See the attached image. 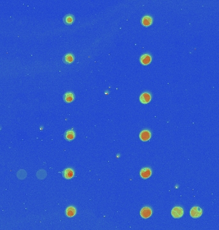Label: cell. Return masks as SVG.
Segmentation results:
<instances>
[{
    "mask_svg": "<svg viewBox=\"0 0 219 230\" xmlns=\"http://www.w3.org/2000/svg\"><path fill=\"white\" fill-rule=\"evenodd\" d=\"M141 22L143 26H149L153 23V18L149 15H145L142 17Z\"/></svg>",
    "mask_w": 219,
    "mask_h": 230,
    "instance_id": "9c48e42d",
    "label": "cell"
},
{
    "mask_svg": "<svg viewBox=\"0 0 219 230\" xmlns=\"http://www.w3.org/2000/svg\"><path fill=\"white\" fill-rule=\"evenodd\" d=\"M203 214V210L198 206H194L190 210V215L193 218H198Z\"/></svg>",
    "mask_w": 219,
    "mask_h": 230,
    "instance_id": "7a4b0ae2",
    "label": "cell"
},
{
    "mask_svg": "<svg viewBox=\"0 0 219 230\" xmlns=\"http://www.w3.org/2000/svg\"><path fill=\"white\" fill-rule=\"evenodd\" d=\"M151 100V95L149 92H144L140 96V101L143 104H146Z\"/></svg>",
    "mask_w": 219,
    "mask_h": 230,
    "instance_id": "3957f363",
    "label": "cell"
},
{
    "mask_svg": "<svg viewBox=\"0 0 219 230\" xmlns=\"http://www.w3.org/2000/svg\"><path fill=\"white\" fill-rule=\"evenodd\" d=\"M39 171L41 172V174H40V173H39V172H37V173H36V176H37V177L41 179V176H42V179L44 178L45 177H46V174H44V175H43V173H44L45 172H46L44 170H41V171Z\"/></svg>",
    "mask_w": 219,
    "mask_h": 230,
    "instance_id": "2e32d148",
    "label": "cell"
},
{
    "mask_svg": "<svg viewBox=\"0 0 219 230\" xmlns=\"http://www.w3.org/2000/svg\"><path fill=\"white\" fill-rule=\"evenodd\" d=\"M62 175L66 179L69 180V179H71L74 176V171L71 168H67L63 171Z\"/></svg>",
    "mask_w": 219,
    "mask_h": 230,
    "instance_id": "ba28073f",
    "label": "cell"
},
{
    "mask_svg": "<svg viewBox=\"0 0 219 230\" xmlns=\"http://www.w3.org/2000/svg\"><path fill=\"white\" fill-rule=\"evenodd\" d=\"M183 214H184L183 209L180 206H176L174 208H173L172 211H171V215H172L174 218L176 219L181 217L183 215Z\"/></svg>",
    "mask_w": 219,
    "mask_h": 230,
    "instance_id": "6da1fadb",
    "label": "cell"
},
{
    "mask_svg": "<svg viewBox=\"0 0 219 230\" xmlns=\"http://www.w3.org/2000/svg\"><path fill=\"white\" fill-rule=\"evenodd\" d=\"M75 132L72 130H68L64 133V137L67 141H72L75 138Z\"/></svg>",
    "mask_w": 219,
    "mask_h": 230,
    "instance_id": "30bf717a",
    "label": "cell"
},
{
    "mask_svg": "<svg viewBox=\"0 0 219 230\" xmlns=\"http://www.w3.org/2000/svg\"><path fill=\"white\" fill-rule=\"evenodd\" d=\"M140 215L144 219H148L152 215V210L149 207H144L140 210Z\"/></svg>",
    "mask_w": 219,
    "mask_h": 230,
    "instance_id": "277c9868",
    "label": "cell"
},
{
    "mask_svg": "<svg viewBox=\"0 0 219 230\" xmlns=\"http://www.w3.org/2000/svg\"><path fill=\"white\" fill-rule=\"evenodd\" d=\"M74 100V95L71 91H68L64 95V100L67 103L72 102Z\"/></svg>",
    "mask_w": 219,
    "mask_h": 230,
    "instance_id": "8fae6325",
    "label": "cell"
},
{
    "mask_svg": "<svg viewBox=\"0 0 219 230\" xmlns=\"http://www.w3.org/2000/svg\"><path fill=\"white\" fill-rule=\"evenodd\" d=\"M64 22L66 24L70 25L74 21V17L73 16L72 14H67L65 17H64Z\"/></svg>",
    "mask_w": 219,
    "mask_h": 230,
    "instance_id": "5bb4252c",
    "label": "cell"
},
{
    "mask_svg": "<svg viewBox=\"0 0 219 230\" xmlns=\"http://www.w3.org/2000/svg\"><path fill=\"white\" fill-rule=\"evenodd\" d=\"M76 214V209L74 206H69L67 207L66 210V214L68 217H72Z\"/></svg>",
    "mask_w": 219,
    "mask_h": 230,
    "instance_id": "7c38bea8",
    "label": "cell"
},
{
    "mask_svg": "<svg viewBox=\"0 0 219 230\" xmlns=\"http://www.w3.org/2000/svg\"><path fill=\"white\" fill-rule=\"evenodd\" d=\"M74 60V56L71 53H67L63 58V61L66 64L72 63Z\"/></svg>",
    "mask_w": 219,
    "mask_h": 230,
    "instance_id": "4fadbf2b",
    "label": "cell"
},
{
    "mask_svg": "<svg viewBox=\"0 0 219 230\" xmlns=\"http://www.w3.org/2000/svg\"><path fill=\"white\" fill-rule=\"evenodd\" d=\"M151 174H152V171H151V169L149 167L142 168L140 172V176L144 179H147L149 178L151 176Z\"/></svg>",
    "mask_w": 219,
    "mask_h": 230,
    "instance_id": "8992f818",
    "label": "cell"
},
{
    "mask_svg": "<svg viewBox=\"0 0 219 230\" xmlns=\"http://www.w3.org/2000/svg\"><path fill=\"white\" fill-rule=\"evenodd\" d=\"M151 133L149 130H144L140 134V139L142 141H147L151 139Z\"/></svg>",
    "mask_w": 219,
    "mask_h": 230,
    "instance_id": "52a82bcc",
    "label": "cell"
},
{
    "mask_svg": "<svg viewBox=\"0 0 219 230\" xmlns=\"http://www.w3.org/2000/svg\"><path fill=\"white\" fill-rule=\"evenodd\" d=\"M26 173V171H25L24 170L19 171V172L18 173V174H17V175H18V177L19 179H24L26 176V174H24V175H23V173Z\"/></svg>",
    "mask_w": 219,
    "mask_h": 230,
    "instance_id": "9a60e30c",
    "label": "cell"
},
{
    "mask_svg": "<svg viewBox=\"0 0 219 230\" xmlns=\"http://www.w3.org/2000/svg\"><path fill=\"white\" fill-rule=\"evenodd\" d=\"M151 61H152V57L148 54H143L140 58V61L144 65H149L151 62Z\"/></svg>",
    "mask_w": 219,
    "mask_h": 230,
    "instance_id": "5b68a950",
    "label": "cell"
}]
</instances>
